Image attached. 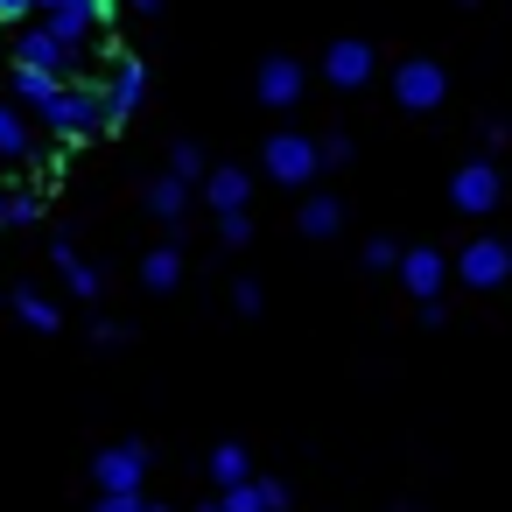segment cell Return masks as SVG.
Returning <instances> with one entry per match:
<instances>
[{
  "mask_svg": "<svg viewBox=\"0 0 512 512\" xmlns=\"http://www.w3.org/2000/svg\"><path fill=\"white\" fill-rule=\"evenodd\" d=\"M92 64V50H78L71 36H57L50 22H36V29H22L15 36V71H50V78H71V71H85Z\"/></svg>",
  "mask_w": 512,
  "mask_h": 512,
  "instance_id": "6da1fadb",
  "label": "cell"
},
{
  "mask_svg": "<svg viewBox=\"0 0 512 512\" xmlns=\"http://www.w3.org/2000/svg\"><path fill=\"white\" fill-rule=\"evenodd\" d=\"M99 99H106V134L127 127V120L148 106V64L127 57V50H113V57H106V78H99Z\"/></svg>",
  "mask_w": 512,
  "mask_h": 512,
  "instance_id": "7a4b0ae2",
  "label": "cell"
},
{
  "mask_svg": "<svg viewBox=\"0 0 512 512\" xmlns=\"http://www.w3.org/2000/svg\"><path fill=\"white\" fill-rule=\"evenodd\" d=\"M260 169H267L274 183L302 190V183L323 169V141H309V134H267V148H260Z\"/></svg>",
  "mask_w": 512,
  "mask_h": 512,
  "instance_id": "3957f363",
  "label": "cell"
},
{
  "mask_svg": "<svg viewBox=\"0 0 512 512\" xmlns=\"http://www.w3.org/2000/svg\"><path fill=\"white\" fill-rule=\"evenodd\" d=\"M393 99H400L407 113H435V106L449 99V71H442L435 57H407V64H393Z\"/></svg>",
  "mask_w": 512,
  "mask_h": 512,
  "instance_id": "277c9868",
  "label": "cell"
},
{
  "mask_svg": "<svg viewBox=\"0 0 512 512\" xmlns=\"http://www.w3.org/2000/svg\"><path fill=\"white\" fill-rule=\"evenodd\" d=\"M92 477H99V491H134V498H141V484H148V442H141V435L106 442L99 463H92Z\"/></svg>",
  "mask_w": 512,
  "mask_h": 512,
  "instance_id": "5b68a950",
  "label": "cell"
},
{
  "mask_svg": "<svg viewBox=\"0 0 512 512\" xmlns=\"http://www.w3.org/2000/svg\"><path fill=\"white\" fill-rule=\"evenodd\" d=\"M372 71H379V50H372L365 36H337V43L323 50V78H330L337 92H365Z\"/></svg>",
  "mask_w": 512,
  "mask_h": 512,
  "instance_id": "8992f818",
  "label": "cell"
},
{
  "mask_svg": "<svg viewBox=\"0 0 512 512\" xmlns=\"http://www.w3.org/2000/svg\"><path fill=\"white\" fill-rule=\"evenodd\" d=\"M498 197H505V176H498V162H463V169L449 176V204H456L463 218H484V211H498Z\"/></svg>",
  "mask_w": 512,
  "mask_h": 512,
  "instance_id": "52a82bcc",
  "label": "cell"
},
{
  "mask_svg": "<svg viewBox=\"0 0 512 512\" xmlns=\"http://www.w3.org/2000/svg\"><path fill=\"white\" fill-rule=\"evenodd\" d=\"M113 8H120V0H50L43 22H50L57 36H71L78 50H92V29H106V22H113Z\"/></svg>",
  "mask_w": 512,
  "mask_h": 512,
  "instance_id": "ba28073f",
  "label": "cell"
},
{
  "mask_svg": "<svg viewBox=\"0 0 512 512\" xmlns=\"http://www.w3.org/2000/svg\"><path fill=\"white\" fill-rule=\"evenodd\" d=\"M456 274H463L470 288H498V281H512V239H470V246L456 253Z\"/></svg>",
  "mask_w": 512,
  "mask_h": 512,
  "instance_id": "9c48e42d",
  "label": "cell"
},
{
  "mask_svg": "<svg viewBox=\"0 0 512 512\" xmlns=\"http://www.w3.org/2000/svg\"><path fill=\"white\" fill-rule=\"evenodd\" d=\"M253 99H260L267 113L302 106V64H295V57H267V64H260V78H253Z\"/></svg>",
  "mask_w": 512,
  "mask_h": 512,
  "instance_id": "30bf717a",
  "label": "cell"
},
{
  "mask_svg": "<svg viewBox=\"0 0 512 512\" xmlns=\"http://www.w3.org/2000/svg\"><path fill=\"white\" fill-rule=\"evenodd\" d=\"M204 204L218 211V225H225V218H246V204H253V176L232 169V162H218L211 183H204Z\"/></svg>",
  "mask_w": 512,
  "mask_h": 512,
  "instance_id": "8fae6325",
  "label": "cell"
},
{
  "mask_svg": "<svg viewBox=\"0 0 512 512\" xmlns=\"http://www.w3.org/2000/svg\"><path fill=\"white\" fill-rule=\"evenodd\" d=\"M442 274H449V260H442L435 246H407V260H400V288H407L414 302H442Z\"/></svg>",
  "mask_w": 512,
  "mask_h": 512,
  "instance_id": "7c38bea8",
  "label": "cell"
},
{
  "mask_svg": "<svg viewBox=\"0 0 512 512\" xmlns=\"http://www.w3.org/2000/svg\"><path fill=\"white\" fill-rule=\"evenodd\" d=\"M64 85H71V78H50V71H15V78H8L15 106H22L29 120H50V113H57V99H64Z\"/></svg>",
  "mask_w": 512,
  "mask_h": 512,
  "instance_id": "4fadbf2b",
  "label": "cell"
},
{
  "mask_svg": "<svg viewBox=\"0 0 512 512\" xmlns=\"http://www.w3.org/2000/svg\"><path fill=\"white\" fill-rule=\"evenodd\" d=\"M218 498H225V512H288V484L281 477H253V484L218 491Z\"/></svg>",
  "mask_w": 512,
  "mask_h": 512,
  "instance_id": "5bb4252c",
  "label": "cell"
},
{
  "mask_svg": "<svg viewBox=\"0 0 512 512\" xmlns=\"http://www.w3.org/2000/svg\"><path fill=\"white\" fill-rule=\"evenodd\" d=\"M36 155V127L15 99H0V162H29Z\"/></svg>",
  "mask_w": 512,
  "mask_h": 512,
  "instance_id": "9a60e30c",
  "label": "cell"
},
{
  "mask_svg": "<svg viewBox=\"0 0 512 512\" xmlns=\"http://www.w3.org/2000/svg\"><path fill=\"white\" fill-rule=\"evenodd\" d=\"M295 225H302V239H337V232H344V204H337L330 190H316V197H302Z\"/></svg>",
  "mask_w": 512,
  "mask_h": 512,
  "instance_id": "2e32d148",
  "label": "cell"
},
{
  "mask_svg": "<svg viewBox=\"0 0 512 512\" xmlns=\"http://www.w3.org/2000/svg\"><path fill=\"white\" fill-rule=\"evenodd\" d=\"M50 260H57V274L71 281V295H85V302H92V295L106 288V281H99V267H92V260H78V246H71V239H57V246H50Z\"/></svg>",
  "mask_w": 512,
  "mask_h": 512,
  "instance_id": "e0dca14e",
  "label": "cell"
},
{
  "mask_svg": "<svg viewBox=\"0 0 512 512\" xmlns=\"http://www.w3.org/2000/svg\"><path fill=\"white\" fill-rule=\"evenodd\" d=\"M253 477H260V470H253V456H246L239 442H218V449H211V484H218V491H239V484H253Z\"/></svg>",
  "mask_w": 512,
  "mask_h": 512,
  "instance_id": "ac0fdd59",
  "label": "cell"
},
{
  "mask_svg": "<svg viewBox=\"0 0 512 512\" xmlns=\"http://www.w3.org/2000/svg\"><path fill=\"white\" fill-rule=\"evenodd\" d=\"M148 211H155L162 225H183V211H190V183H183V176H155V183H148Z\"/></svg>",
  "mask_w": 512,
  "mask_h": 512,
  "instance_id": "d6986e66",
  "label": "cell"
},
{
  "mask_svg": "<svg viewBox=\"0 0 512 512\" xmlns=\"http://www.w3.org/2000/svg\"><path fill=\"white\" fill-rule=\"evenodd\" d=\"M183 281V246H155L148 260H141V288H155V295H169Z\"/></svg>",
  "mask_w": 512,
  "mask_h": 512,
  "instance_id": "ffe728a7",
  "label": "cell"
},
{
  "mask_svg": "<svg viewBox=\"0 0 512 512\" xmlns=\"http://www.w3.org/2000/svg\"><path fill=\"white\" fill-rule=\"evenodd\" d=\"M8 302H15V316H22L29 330H57V323H64V309H57L50 295H36V288H15Z\"/></svg>",
  "mask_w": 512,
  "mask_h": 512,
  "instance_id": "44dd1931",
  "label": "cell"
},
{
  "mask_svg": "<svg viewBox=\"0 0 512 512\" xmlns=\"http://www.w3.org/2000/svg\"><path fill=\"white\" fill-rule=\"evenodd\" d=\"M169 176H183V183H211V162H204V148H197V141H176V155H169Z\"/></svg>",
  "mask_w": 512,
  "mask_h": 512,
  "instance_id": "7402d4cb",
  "label": "cell"
},
{
  "mask_svg": "<svg viewBox=\"0 0 512 512\" xmlns=\"http://www.w3.org/2000/svg\"><path fill=\"white\" fill-rule=\"evenodd\" d=\"M365 274H400V260H407V246H393V239H365Z\"/></svg>",
  "mask_w": 512,
  "mask_h": 512,
  "instance_id": "603a6c76",
  "label": "cell"
},
{
  "mask_svg": "<svg viewBox=\"0 0 512 512\" xmlns=\"http://www.w3.org/2000/svg\"><path fill=\"white\" fill-rule=\"evenodd\" d=\"M8 211H15V225H36L43 218V190H8Z\"/></svg>",
  "mask_w": 512,
  "mask_h": 512,
  "instance_id": "cb8c5ba5",
  "label": "cell"
},
{
  "mask_svg": "<svg viewBox=\"0 0 512 512\" xmlns=\"http://www.w3.org/2000/svg\"><path fill=\"white\" fill-rule=\"evenodd\" d=\"M141 505H148V498H134V491H99V498H92V512H141Z\"/></svg>",
  "mask_w": 512,
  "mask_h": 512,
  "instance_id": "d4e9b609",
  "label": "cell"
},
{
  "mask_svg": "<svg viewBox=\"0 0 512 512\" xmlns=\"http://www.w3.org/2000/svg\"><path fill=\"white\" fill-rule=\"evenodd\" d=\"M36 8H50V0H0V22H29Z\"/></svg>",
  "mask_w": 512,
  "mask_h": 512,
  "instance_id": "484cf974",
  "label": "cell"
},
{
  "mask_svg": "<svg viewBox=\"0 0 512 512\" xmlns=\"http://www.w3.org/2000/svg\"><path fill=\"white\" fill-rule=\"evenodd\" d=\"M344 162H351V141L330 134V141H323V169H344Z\"/></svg>",
  "mask_w": 512,
  "mask_h": 512,
  "instance_id": "4316f807",
  "label": "cell"
},
{
  "mask_svg": "<svg viewBox=\"0 0 512 512\" xmlns=\"http://www.w3.org/2000/svg\"><path fill=\"white\" fill-rule=\"evenodd\" d=\"M218 239H225V246H246V239H253V218H225Z\"/></svg>",
  "mask_w": 512,
  "mask_h": 512,
  "instance_id": "83f0119b",
  "label": "cell"
},
{
  "mask_svg": "<svg viewBox=\"0 0 512 512\" xmlns=\"http://www.w3.org/2000/svg\"><path fill=\"white\" fill-rule=\"evenodd\" d=\"M232 302H239L246 316H260V288H253V281H239V288H232Z\"/></svg>",
  "mask_w": 512,
  "mask_h": 512,
  "instance_id": "f1b7e54d",
  "label": "cell"
},
{
  "mask_svg": "<svg viewBox=\"0 0 512 512\" xmlns=\"http://www.w3.org/2000/svg\"><path fill=\"white\" fill-rule=\"evenodd\" d=\"M127 8H134V15H162V0H127Z\"/></svg>",
  "mask_w": 512,
  "mask_h": 512,
  "instance_id": "f546056e",
  "label": "cell"
},
{
  "mask_svg": "<svg viewBox=\"0 0 512 512\" xmlns=\"http://www.w3.org/2000/svg\"><path fill=\"white\" fill-rule=\"evenodd\" d=\"M15 225V211H8V190H0V232H8Z\"/></svg>",
  "mask_w": 512,
  "mask_h": 512,
  "instance_id": "4dcf8cb0",
  "label": "cell"
},
{
  "mask_svg": "<svg viewBox=\"0 0 512 512\" xmlns=\"http://www.w3.org/2000/svg\"><path fill=\"white\" fill-rule=\"evenodd\" d=\"M197 512H225V498H204V505H197Z\"/></svg>",
  "mask_w": 512,
  "mask_h": 512,
  "instance_id": "1f68e13d",
  "label": "cell"
},
{
  "mask_svg": "<svg viewBox=\"0 0 512 512\" xmlns=\"http://www.w3.org/2000/svg\"><path fill=\"white\" fill-rule=\"evenodd\" d=\"M141 512H169V505H141Z\"/></svg>",
  "mask_w": 512,
  "mask_h": 512,
  "instance_id": "d6a6232c",
  "label": "cell"
}]
</instances>
